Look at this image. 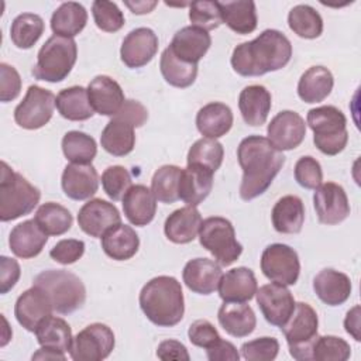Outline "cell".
<instances>
[{
    "instance_id": "1",
    "label": "cell",
    "mask_w": 361,
    "mask_h": 361,
    "mask_svg": "<svg viewBox=\"0 0 361 361\" xmlns=\"http://www.w3.org/2000/svg\"><path fill=\"white\" fill-rule=\"evenodd\" d=\"M237 159L243 169L240 196L252 200L271 186L285 164L282 151L276 149L267 137L248 135L237 148Z\"/></svg>"
},
{
    "instance_id": "2",
    "label": "cell",
    "mask_w": 361,
    "mask_h": 361,
    "mask_svg": "<svg viewBox=\"0 0 361 361\" xmlns=\"http://www.w3.org/2000/svg\"><path fill=\"white\" fill-rule=\"evenodd\" d=\"M292 58L288 37L274 28L264 30L252 41L238 44L231 54V66L241 76H261L282 69Z\"/></svg>"
},
{
    "instance_id": "3",
    "label": "cell",
    "mask_w": 361,
    "mask_h": 361,
    "mask_svg": "<svg viewBox=\"0 0 361 361\" xmlns=\"http://www.w3.org/2000/svg\"><path fill=\"white\" fill-rule=\"evenodd\" d=\"M140 307L145 317L159 327L176 326L185 313L180 282L169 275L149 279L140 292Z\"/></svg>"
},
{
    "instance_id": "4",
    "label": "cell",
    "mask_w": 361,
    "mask_h": 361,
    "mask_svg": "<svg viewBox=\"0 0 361 361\" xmlns=\"http://www.w3.org/2000/svg\"><path fill=\"white\" fill-rule=\"evenodd\" d=\"M0 169V220L11 221L30 214L41 199V192L21 173L1 161Z\"/></svg>"
},
{
    "instance_id": "5",
    "label": "cell",
    "mask_w": 361,
    "mask_h": 361,
    "mask_svg": "<svg viewBox=\"0 0 361 361\" xmlns=\"http://www.w3.org/2000/svg\"><path fill=\"white\" fill-rule=\"evenodd\" d=\"M32 285L47 293L56 313L68 314L85 305L86 288L82 279L66 269L42 271L34 278Z\"/></svg>"
},
{
    "instance_id": "6",
    "label": "cell",
    "mask_w": 361,
    "mask_h": 361,
    "mask_svg": "<svg viewBox=\"0 0 361 361\" xmlns=\"http://www.w3.org/2000/svg\"><path fill=\"white\" fill-rule=\"evenodd\" d=\"M306 124L313 131V142L324 155L340 154L348 142L347 118L336 106H320L310 109Z\"/></svg>"
},
{
    "instance_id": "7",
    "label": "cell",
    "mask_w": 361,
    "mask_h": 361,
    "mask_svg": "<svg viewBox=\"0 0 361 361\" xmlns=\"http://www.w3.org/2000/svg\"><path fill=\"white\" fill-rule=\"evenodd\" d=\"M78 58V45L73 38L52 35L39 48L32 76L38 80L58 83L68 78Z\"/></svg>"
},
{
    "instance_id": "8",
    "label": "cell",
    "mask_w": 361,
    "mask_h": 361,
    "mask_svg": "<svg viewBox=\"0 0 361 361\" xmlns=\"http://www.w3.org/2000/svg\"><path fill=\"white\" fill-rule=\"evenodd\" d=\"M319 317L316 310L305 302H298L288 322L281 326L289 354L298 361H312V348L316 340Z\"/></svg>"
},
{
    "instance_id": "9",
    "label": "cell",
    "mask_w": 361,
    "mask_h": 361,
    "mask_svg": "<svg viewBox=\"0 0 361 361\" xmlns=\"http://www.w3.org/2000/svg\"><path fill=\"white\" fill-rule=\"evenodd\" d=\"M199 241L214 257V261L223 267L235 262L243 252V245L235 238V230L231 221L220 216L202 220Z\"/></svg>"
},
{
    "instance_id": "10",
    "label": "cell",
    "mask_w": 361,
    "mask_h": 361,
    "mask_svg": "<svg viewBox=\"0 0 361 361\" xmlns=\"http://www.w3.org/2000/svg\"><path fill=\"white\" fill-rule=\"evenodd\" d=\"M114 344V333L107 324L92 323L73 337L69 354L75 361H102L111 354Z\"/></svg>"
},
{
    "instance_id": "11",
    "label": "cell",
    "mask_w": 361,
    "mask_h": 361,
    "mask_svg": "<svg viewBox=\"0 0 361 361\" xmlns=\"http://www.w3.org/2000/svg\"><path fill=\"white\" fill-rule=\"evenodd\" d=\"M55 94L37 85L27 89L24 99L14 109V121L25 130H38L48 124L55 109Z\"/></svg>"
},
{
    "instance_id": "12",
    "label": "cell",
    "mask_w": 361,
    "mask_h": 361,
    "mask_svg": "<svg viewBox=\"0 0 361 361\" xmlns=\"http://www.w3.org/2000/svg\"><path fill=\"white\" fill-rule=\"evenodd\" d=\"M261 271L272 282L285 286L295 285L300 274L298 252L282 243L269 244L261 255Z\"/></svg>"
},
{
    "instance_id": "13",
    "label": "cell",
    "mask_w": 361,
    "mask_h": 361,
    "mask_svg": "<svg viewBox=\"0 0 361 361\" xmlns=\"http://www.w3.org/2000/svg\"><path fill=\"white\" fill-rule=\"evenodd\" d=\"M313 206L322 224L334 226L350 216V203L344 188L334 182H326L314 189Z\"/></svg>"
},
{
    "instance_id": "14",
    "label": "cell",
    "mask_w": 361,
    "mask_h": 361,
    "mask_svg": "<svg viewBox=\"0 0 361 361\" xmlns=\"http://www.w3.org/2000/svg\"><path fill=\"white\" fill-rule=\"evenodd\" d=\"M257 303L265 320L272 326H283L295 310V298L290 290L281 283L262 285L255 292Z\"/></svg>"
},
{
    "instance_id": "15",
    "label": "cell",
    "mask_w": 361,
    "mask_h": 361,
    "mask_svg": "<svg viewBox=\"0 0 361 361\" xmlns=\"http://www.w3.org/2000/svg\"><path fill=\"white\" fill-rule=\"evenodd\" d=\"M267 135L276 149H295L306 137V123L299 113L282 110L268 124Z\"/></svg>"
},
{
    "instance_id": "16",
    "label": "cell",
    "mask_w": 361,
    "mask_h": 361,
    "mask_svg": "<svg viewBox=\"0 0 361 361\" xmlns=\"http://www.w3.org/2000/svg\"><path fill=\"white\" fill-rule=\"evenodd\" d=\"M121 223V214L117 207L103 199H90L78 213V224L83 233L90 237L102 235Z\"/></svg>"
},
{
    "instance_id": "17",
    "label": "cell",
    "mask_w": 361,
    "mask_h": 361,
    "mask_svg": "<svg viewBox=\"0 0 361 361\" xmlns=\"http://www.w3.org/2000/svg\"><path fill=\"white\" fill-rule=\"evenodd\" d=\"M158 44L159 41L154 30L148 27L134 28L124 37L121 42L120 58L130 69L142 68L155 56Z\"/></svg>"
},
{
    "instance_id": "18",
    "label": "cell",
    "mask_w": 361,
    "mask_h": 361,
    "mask_svg": "<svg viewBox=\"0 0 361 361\" xmlns=\"http://www.w3.org/2000/svg\"><path fill=\"white\" fill-rule=\"evenodd\" d=\"M52 312L54 307L47 293L34 285L17 298L14 306V316L17 322L25 330L32 333L44 319L52 314Z\"/></svg>"
},
{
    "instance_id": "19",
    "label": "cell",
    "mask_w": 361,
    "mask_h": 361,
    "mask_svg": "<svg viewBox=\"0 0 361 361\" xmlns=\"http://www.w3.org/2000/svg\"><path fill=\"white\" fill-rule=\"evenodd\" d=\"M86 90L93 111L100 116H116L126 102L121 86L107 75L94 76Z\"/></svg>"
},
{
    "instance_id": "20",
    "label": "cell",
    "mask_w": 361,
    "mask_h": 361,
    "mask_svg": "<svg viewBox=\"0 0 361 361\" xmlns=\"http://www.w3.org/2000/svg\"><path fill=\"white\" fill-rule=\"evenodd\" d=\"M63 193L72 200H86L99 189V173L92 164H69L61 178Z\"/></svg>"
},
{
    "instance_id": "21",
    "label": "cell",
    "mask_w": 361,
    "mask_h": 361,
    "mask_svg": "<svg viewBox=\"0 0 361 361\" xmlns=\"http://www.w3.org/2000/svg\"><path fill=\"white\" fill-rule=\"evenodd\" d=\"M223 271L220 264L209 258H193L182 271V278L189 290L199 295L213 293L220 283Z\"/></svg>"
},
{
    "instance_id": "22",
    "label": "cell",
    "mask_w": 361,
    "mask_h": 361,
    "mask_svg": "<svg viewBox=\"0 0 361 361\" xmlns=\"http://www.w3.org/2000/svg\"><path fill=\"white\" fill-rule=\"evenodd\" d=\"M210 45L212 37L206 30L195 25H186L175 32L169 48L179 59L197 65L209 51Z\"/></svg>"
},
{
    "instance_id": "23",
    "label": "cell",
    "mask_w": 361,
    "mask_h": 361,
    "mask_svg": "<svg viewBox=\"0 0 361 361\" xmlns=\"http://www.w3.org/2000/svg\"><path fill=\"white\" fill-rule=\"evenodd\" d=\"M214 172L203 165L189 164L182 169L179 180V199L188 206L200 204L212 192Z\"/></svg>"
},
{
    "instance_id": "24",
    "label": "cell",
    "mask_w": 361,
    "mask_h": 361,
    "mask_svg": "<svg viewBox=\"0 0 361 361\" xmlns=\"http://www.w3.org/2000/svg\"><path fill=\"white\" fill-rule=\"evenodd\" d=\"M127 220L138 227L149 224L157 213V199L145 185H131L121 199Z\"/></svg>"
},
{
    "instance_id": "25",
    "label": "cell",
    "mask_w": 361,
    "mask_h": 361,
    "mask_svg": "<svg viewBox=\"0 0 361 361\" xmlns=\"http://www.w3.org/2000/svg\"><path fill=\"white\" fill-rule=\"evenodd\" d=\"M48 241V235L41 230L37 221L25 220L14 226L8 235V245L11 252L23 259L37 257Z\"/></svg>"
},
{
    "instance_id": "26",
    "label": "cell",
    "mask_w": 361,
    "mask_h": 361,
    "mask_svg": "<svg viewBox=\"0 0 361 361\" xmlns=\"http://www.w3.org/2000/svg\"><path fill=\"white\" fill-rule=\"evenodd\" d=\"M351 289L348 275L333 268H324L313 278V290L327 306L343 305L350 298Z\"/></svg>"
},
{
    "instance_id": "27",
    "label": "cell",
    "mask_w": 361,
    "mask_h": 361,
    "mask_svg": "<svg viewBox=\"0 0 361 361\" xmlns=\"http://www.w3.org/2000/svg\"><path fill=\"white\" fill-rule=\"evenodd\" d=\"M217 289L223 302H248L255 296L258 283L252 269L237 267L221 276Z\"/></svg>"
},
{
    "instance_id": "28",
    "label": "cell",
    "mask_w": 361,
    "mask_h": 361,
    "mask_svg": "<svg viewBox=\"0 0 361 361\" xmlns=\"http://www.w3.org/2000/svg\"><path fill=\"white\" fill-rule=\"evenodd\" d=\"M272 97L262 85L245 86L238 96V109L245 124L251 127L262 126L271 111Z\"/></svg>"
},
{
    "instance_id": "29",
    "label": "cell",
    "mask_w": 361,
    "mask_h": 361,
    "mask_svg": "<svg viewBox=\"0 0 361 361\" xmlns=\"http://www.w3.org/2000/svg\"><path fill=\"white\" fill-rule=\"evenodd\" d=\"M217 320L227 334L237 338L250 336L257 326L255 313L245 302H224L217 312Z\"/></svg>"
},
{
    "instance_id": "30",
    "label": "cell",
    "mask_w": 361,
    "mask_h": 361,
    "mask_svg": "<svg viewBox=\"0 0 361 361\" xmlns=\"http://www.w3.org/2000/svg\"><path fill=\"white\" fill-rule=\"evenodd\" d=\"M202 216L195 206H185L172 212L164 224L166 238L175 244H188L196 238Z\"/></svg>"
},
{
    "instance_id": "31",
    "label": "cell",
    "mask_w": 361,
    "mask_h": 361,
    "mask_svg": "<svg viewBox=\"0 0 361 361\" xmlns=\"http://www.w3.org/2000/svg\"><path fill=\"white\" fill-rule=\"evenodd\" d=\"M233 111L221 102L204 104L196 114V127L206 138H220L226 135L233 126Z\"/></svg>"
},
{
    "instance_id": "32",
    "label": "cell",
    "mask_w": 361,
    "mask_h": 361,
    "mask_svg": "<svg viewBox=\"0 0 361 361\" xmlns=\"http://www.w3.org/2000/svg\"><path fill=\"white\" fill-rule=\"evenodd\" d=\"M272 226L281 234H298L305 223V206L295 195L282 196L271 212Z\"/></svg>"
},
{
    "instance_id": "33",
    "label": "cell",
    "mask_w": 361,
    "mask_h": 361,
    "mask_svg": "<svg viewBox=\"0 0 361 361\" xmlns=\"http://www.w3.org/2000/svg\"><path fill=\"white\" fill-rule=\"evenodd\" d=\"M140 247V238L135 230L127 224H117L102 235V248L107 257L114 261H127L133 258Z\"/></svg>"
},
{
    "instance_id": "34",
    "label": "cell",
    "mask_w": 361,
    "mask_h": 361,
    "mask_svg": "<svg viewBox=\"0 0 361 361\" xmlns=\"http://www.w3.org/2000/svg\"><path fill=\"white\" fill-rule=\"evenodd\" d=\"M333 86V73L326 66H310L298 82V96L305 103H320L331 93Z\"/></svg>"
},
{
    "instance_id": "35",
    "label": "cell",
    "mask_w": 361,
    "mask_h": 361,
    "mask_svg": "<svg viewBox=\"0 0 361 361\" xmlns=\"http://www.w3.org/2000/svg\"><path fill=\"white\" fill-rule=\"evenodd\" d=\"M221 21L235 34H250L257 28L255 3L251 0L219 1Z\"/></svg>"
},
{
    "instance_id": "36",
    "label": "cell",
    "mask_w": 361,
    "mask_h": 361,
    "mask_svg": "<svg viewBox=\"0 0 361 361\" xmlns=\"http://www.w3.org/2000/svg\"><path fill=\"white\" fill-rule=\"evenodd\" d=\"M100 144L102 148L110 155H128L135 145L134 127L118 117H113L102 131Z\"/></svg>"
},
{
    "instance_id": "37",
    "label": "cell",
    "mask_w": 361,
    "mask_h": 361,
    "mask_svg": "<svg viewBox=\"0 0 361 361\" xmlns=\"http://www.w3.org/2000/svg\"><path fill=\"white\" fill-rule=\"evenodd\" d=\"M87 11L76 1L62 3L51 17V30L54 35L73 38L86 27Z\"/></svg>"
},
{
    "instance_id": "38",
    "label": "cell",
    "mask_w": 361,
    "mask_h": 361,
    "mask_svg": "<svg viewBox=\"0 0 361 361\" xmlns=\"http://www.w3.org/2000/svg\"><path fill=\"white\" fill-rule=\"evenodd\" d=\"M55 106L59 114L69 121H85L94 114L89 102L87 90L83 86L62 89L56 94Z\"/></svg>"
},
{
    "instance_id": "39",
    "label": "cell",
    "mask_w": 361,
    "mask_h": 361,
    "mask_svg": "<svg viewBox=\"0 0 361 361\" xmlns=\"http://www.w3.org/2000/svg\"><path fill=\"white\" fill-rule=\"evenodd\" d=\"M37 341L41 347L56 350L61 353H66L72 345V330L71 326L61 317L48 316L44 319L37 330L34 331Z\"/></svg>"
},
{
    "instance_id": "40",
    "label": "cell",
    "mask_w": 361,
    "mask_h": 361,
    "mask_svg": "<svg viewBox=\"0 0 361 361\" xmlns=\"http://www.w3.org/2000/svg\"><path fill=\"white\" fill-rule=\"evenodd\" d=\"M159 69L165 82L179 89L193 85L197 76V65L179 59L173 55L169 47H166L161 54Z\"/></svg>"
},
{
    "instance_id": "41",
    "label": "cell",
    "mask_w": 361,
    "mask_h": 361,
    "mask_svg": "<svg viewBox=\"0 0 361 361\" xmlns=\"http://www.w3.org/2000/svg\"><path fill=\"white\" fill-rule=\"evenodd\" d=\"M34 220L47 235H62L71 230L73 217L65 206L47 202L38 207Z\"/></svg>"
},
{
    "instance_id": "42",
    "label": "cell",
    "mask_w": 361,
    "mask_h": 361,
    "mask_svg": "<svg viewBox=\"0 0 361 361\" xmlns=\"http://www.w3.org/2000/svg\"><path fill=\"white\" fill-rule=\"evenodd\" d=\"M44 20L34 13L18 14L10 27L11 42L20 49H30L44 32Z\"/></svg>"
},
{
    "instance_id": "43",
    "label": "cell",
    "mask_w": 361,
    "mask_h": 361,
    "mask_svg": "<svg viewBox=\"0 0 361 361\" xmlns=\"http://www.w3.org/2000/svg\"><path fill=\"white\" fill-rule=\"evenodd\" d=\"M289 28L300 38L314 39L323 32V18L309 4H298L288 14Z\"/></svg>"
},
{
    "instance_id": "44",
    "label": "cell",
    "mask_w": 361,
    "mask_h": 361,
    "mask_svg": "<svg viewBox=\"0 0 361 361\" xmlns=\"http://www.w3.org/2000/svg\"><path fill=\"white\" fill-rule=\"evenodd\" d=\"M62 152L71 164H92L97 154V144L89 134L72 130L62 138Z\"/></svg>"
},
{
    "instance_id": "45",
    "label": "cell",
    "mask_w": 361,
    "mask_h": 361,
    "mask_svg": "<svg viewBox=\"0 0 361 361\" xmlns=\"http://www.w3.org/2000/svg\"><path fill=\"white\" fill-rule=\"evenodd\" d=\"M182 168L176 165H162L151 179V190L161 203H175L179 200V180Z\"/></svg>"
},
{
    "instance_id": "46",
    "label": "cell",
    "mask_w": 361,
    "mask_h": 361,
    "mask_svg": "<svg viewBox=\"0 0 361 361\" xmlns=\"http://www.w3.org/2000/svg\"><path fill=\"white\" fill-rule=\"evenodd\" d=\"M224 158V148L223 145L213 138H200L192 144V147L188 151V165L189 164H197L203 165L213 172H216Z\"/></svg>"
},
{
    "instance_id": "47",
    "label": "cell",
    "mask_w": 361,
    "mask_h": 361,
    "mask_svg": "<svg viewBox=\"0 0 361 361\" xmlns=\"http://www.w3.org/2000/svg\"><path fill=\"white\" fill-rule=\"evenodd\" d=\"M351 355L350 344L337 336H317L313 348L312 360L314 361H345Z\"/></svg>"
},
{
    "instance_id": "48",
    "label": "cell",
    "mask_w": 361,
    "mask_h": 361,
    "mask_svg": "<svg viewBox=\"0 0 361 361\" xmlns=\"http://www.w3.org/2000/svg\"><path fill=\"white\" fill-rule=\"evenodd\" d=\"M93 20L99 30L104 32H117L123 28L126 18L114 1L96 0L92 4Z\"/></svg>"
},
{
    "instance_id": "49",
    "label": "cell",
    "mask_w": 361,
    "mask_h": 361,
    "mask_svg": "<svg viewBox=\"0 0 361 361\" xmlns=\"http://www.w3.org/2000/svg\"><path fill=\"white\" fill-rule=\"evenodd\" d=\"M131 175L121 165H113L104 169L102 173V186L104 193L113 200H121L126 192L131 186Z\"/></svg>"
},
{
    "instance_id": "50",
    "label": "cell",
    "mask_w": 361,
    "mask_h": 361,
    "mask_svg": "<svg viewBox=\"0 0 361 361\" xmlns=\"http://www.w3.org/2000/svg\"><path fill=\"white\" fill-rule=\"evenodd\" d=\"M189 20H190L192 25L203 28L207 32L210 30L217 28L223 23L219 1L203 0V1L190 3Z\"/></svg>"
},
{
    "instance_id": "51",
    "label": "cell",
    "mask_w": 361,
    "mask_h": 361,
    "mask_svg": "<svg viewBox=\"0 0 361 361\" xmlns=\"http://www.w3.org/2000/svg\"><path fill=\"white\" fill-rule=\"evenodd\" d=\"M240 350L247 361H272L279 353V341L275 337H258L244 343Z\"/></svg>"
},
{
    "instance_id": "52",
    "label": "cell",
    "mask_w": 361,
    "mask_h": 361,
    "mask_svg": "<svg viewBox=\"0 0 361 361\" xmlns=\"http://www.w3.org/2000/svg\"><path fill=\"white\" fill-rule=\"evenodd\" d=\"M295 180L305 189H316L322 185L323 180V171L320 162L310 157L305 155L300 157L295 164Z\"/></svg>"
},
{
    "instance_id": "53",
    "label": "cell",
    "mask_w": 361,
    "mask_h": 361,
    "mask_svg": "<svg viewBox=\"0 0 361 361\" xmlns=\"http://www.w3.org/2000/svg\"><path fill=\"white\" fill-rule=\"evenodd\" d=\"M85 243L76 238H65L58 241L49 251V257L62 265H71L82 258Z\"/></svg>"
},
{
    "instance_id": "54",
    "label": "cell",
    "mask_w": 361,
    "mask_h": 361,
    "mask_svg": "<svg viewBox=\"0 0 361 361\" xmlns=\"http://www.w3.org/2000/svg\"><path fill=\"white\" fill-rule=\"evenodd\" d=\"M188 337L189 341L200 348H210L212 345H214L221 337L217 331V329L206 319H199L195 320L188 330Z\"/></svg>"
},
{
    "instance_id": "55",
    "label": "cell",
    "mask_w": 361,
    "mask_h": 361,
    "mask_svg": "<svg viewBox=\"0 0 361 361\" xmlns=\"http://www.w3.org/2000/svg\"><path fill=\"white\" fill-rule=\"evenodd\" d=\"M21 92V78L17 69L6 62L0 63V100L3 103L14 100Z\"/></svg>"
},
{
    "instance_id": "56",
    "label": "cell",
    "mask_w": 361,
    "mask_h": 361,
    "mask_svg": "<svg viewBox=\"0 0 361 361\" xmlns=\"http://www.w3.org/2000/svg\"><path fill=\"white\" fill-rule=\"evenodd\" d=\"M113 117H118V118L130 123L134 128H138V127H142L147 123V120H148V110L138 100L128 99V100L124 102V104L121 106L118 113L116 116H113Z\"/></svg>"
},
{
    "instance_id": "57",
    "label": "cell",
    "mask_w": 361,
    "mask_h": 361,
    "mask_svg": "<svg viewBox=\"0 0 361 361\" xmlns=\"http://www.w3.org/2000/svg\"><path fill=\"white\" fill-rule=\"evenodd\" d=\"M21 275V268L17 259L6 255L0 257V293L4 295L14 288Z\"/></svg>"
},
{
    "instance_id": "58",
    "label": "cell",
    "mask_w": 361,
    "mask_h": 361,
    "mask_svg": "<svg viewBox=\"0 0 361 361\" xmlns=\"http://www.w3.org/2000/svg\"><path fill=\"white\" fill-rule=\"evenodd\" d=\"M157 357L164 361L176 360V361H189L190 355L188 348L178 340H164L158 344Z\"/></svg>"
},
{
    "instance_id": "59",
    "label": "cell",
    "mask_w": 361,
    "mask_h": 361,
    "mask_svg": "<svg viewBox=\"0 0 361 361\" xmlns=\"http://www.w3.org/2000/svg\"><path fill=\"white\" fill-rule=\"evenodd\" d=\"M207 360L210 361H238L240 354L235 345L230 341L220 338L214 345L206 350Z\"/></svg>"
},
{
    "instance_id": "60",
    "label": "cell",
    "mask_w": 361,
    "mask_h": 361,
    "mask_svg": "<svg viewBox=\"0 0 361 361\" xmlns=\"http://www.w3.org/2000/svg\"><path fill=\"white\" fill-rule=\"evenodd\" d=\"M360 306L355 305L353 306L347 314H345V319H344V327H345V331L355 340V341H360L361 340V324H360Z\"/></svg>"
},
{
    "instance_id": "61",
    "label": "cell",
    "mask_w": 361,
    "mask_h": 361,
    "mask_svg": "<svg viewBox=\"0 0 361 361\" xmlns=\"http://www.w3.org/2000/svg\"><path fill=\"white\" fill-rule=\"evenodd\" d=\"M158 4V1H145V0H142V1H124V6H127L130 10H131V13H134V14H138V16H141V14H148V13H151L154 8H155V6Z\"/></svg>"
},
{
    "instance_id": "62",
    "label": "cell",
    "mask_w": 361,
    "mask_h": 361,
    "mask_svg": "<svg viewBox=\"0 0 361 361\" xmlns=\"http://www.w3.org/2000/svg\"><path fill=\"white\" fill-rule=\"evenodd\" d=\"M31 358H32V360H41V361H44V360H45V361H48V360H51V361H55V360L65 361V360H66V355H65V353L41 347L37 353L32 354Z\"/></svg>"
},
{
    "instance_id": "63",
    "label": "cell",
    "mask_w": 361,
    "mask_h": 361,
    "mask_svg": "<svg viewBox=\"0 0 361 361\" xmlns=\"http://www.w3.org/2000/svg\"><path fill=\"white\" fill-rule=\"evenodd\" d=\"M1 320L4 322V329H3V336H1V343H0V345H1V347H4V345L10 341L11 336H13V331L8 329L7 320H6V317H4L3 314H1Z\"/></svg>"
}]
</instances>
